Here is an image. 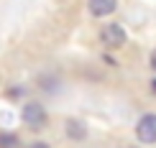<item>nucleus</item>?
Masks as SVG:
<instances>
[{
	"mask_svg": "<svg viewBox=\"0 0 156 148\" xmlns=\"http://www.w3.org/2000/svg\"><path fill=\"white\" fill-rule=\"evenodd\" d=\"M80 128H82V125H80V123H74V120H72V123H69V133H72L74 138H82V136H84V130H80Z\"/></svg>",
	"mask_w": 156,
	"mask_h": 148,
	"instance_id": "423d86ee",
	"label": "nucleus"
},
{
	"mask_svg": "<svg viewBox=\"0 0 156 148\" xmlns=\"http://www.w3.org/2000/svg\"><path fill=\"white\" fill-rule=\"evenodd\" d=\"M0 148H18V138L13 133H0Z\"/></svg>",
	"mask_w": 156,
	"mask_h": 148,
	"instance_id": "39448f33",
	"label": "nucleus"
},
{
	"mask_svg": "<svg viewBox=\"0 0 156 148\" xmlns=\"http://www.w3.org/2000/svg\"><path fill=\"white\" fill-rule=\"evenodd\" d=\"M136 136H138L141 143H156V115L148 112L138 120L136 125Z\"/></svg>",
	"mask_w": 156,
	"mask_h": 148,
	"instance_id": "f03ea898",
	"label": "nucleus"
},
{
	"mask_svg": "<svg viewBox=\"0 0 156 148\" xmlns=\"http://www.w3.org/2000/svg\"><path fill=\"white\" fill-rule=\"evenodd\" d=\"M100 38H102V43H105V46L120 49L123 43H126V31H123V26H118V23H108L105 28H102Z\"/></svg>",
	"mask_w": 156,
	"mask_h": 148,
	"instance_id": "7ed1b4c3",
	"label": "nucleus"
},
{
	"mask_svg": "<svg viewBox=\"0 0 156 148\" xmlns=\"http://www.w3.org/2000/svg\"><path fill=\"white\" fill-rule=\"evenodd\" d=\"M21 118H23V123L28 125L31 130H41V128L46 125V110H44L38 102H28L21 110Z\"/></svg>",
	"mask_w": 156,
	"mask_h": 148,
	"instance_id": "f257e3e1",
	"label": "nucleus"
},
{
	"mask_svg": "<svg viewBox=\"0 0 156 148\" xmlns=\"http://www.w3.org/2000/svg\"><path fill=\"white\" fill-rule=\"evenodd\" d=\"M115 8H118V0H90V13L97 15V18L110 15Z\"/></svg>",
	"mask_w": 156,
	"mask_h": 148,
	"instance_id": "20e7f679",
	"label": "nucleus"
},
{
	"mask_svg": "<svg viewBox=\"0 0 156 148\" xmlns=\"http://www.w3.org/2000/svg\"><path fill=\"white\" fill-rule=\"evenodd\" d=\"M151 67L156 69V49H154V54H151Z\"/></svg>",
	"mask_w": 156,
	"mask_h": 148,
	"instance_id": "6e6552de",
	"label": "nucleus"
},
{
	"mask_svg": "<svg viewBox=\"0 0 156 148\" xmlns=\"http://www.w3.org/2000/svg\"><path fill=\"white\" fill-rule=\"evenodd\" d=\"M28 148H51V146H49V143H31Z\"/></svg>",
	"mask_w": 156,
	"mask_h": 148,
	"instance_id": "0eeeda50",
	"label": "nucleus"
}]
</instances>
